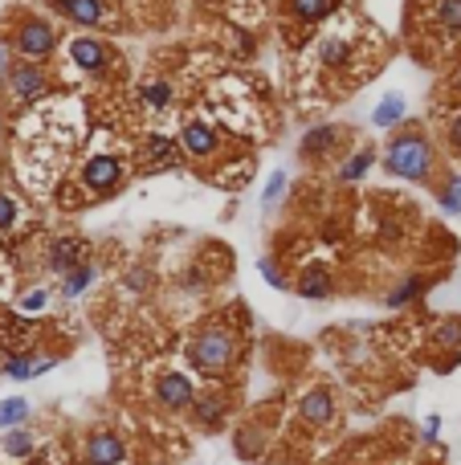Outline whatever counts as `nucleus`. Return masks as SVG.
Wrapping results in <instances>:
<instances>
[{"mask_svg":"<svg viewBox=\"0 0 461 465\" xmlns=\"http://www.w3.org/2000/svg\"><path fill=\"white\" fill-rule=\"evenodd\" d=\"M188 363L204 376H225L237 363V335L225 322H209L188 339Z\"/></svg>","mask_w":461,"mask_h":465,"instance_id":"f257e3e1","label":"nucleus"},{"mask_svg":"<svg viewBox=\"0 0 461 465\" xmlns=\"http://www.w3.org/2000/svg\"><path fill=\"white\" fill-rule=\"evenodd\" d=\"M384 167L392 175H400V180H429L432 172V143L424 131H416V126H408V131H400V135L388 139L384 147Z\"/></svg>","mask_w":461,"mask_h":465,"instance_id":"f03ea898","label":"nucleus"},{"mask_svg":"<svg viewBox=\"0 0 461 465\" xmlns=\"http://www.w3.org/2000/svg\"><path fill=\"white\" fill-rule=\"evenodd\" d=\"M123 159L111 151H98L90 155L86 164H82V188H86L90 196H106V192H115L119 180H123Z\"/></svg>","mask_w":461,"mask_h":465,"instance_id":"7ed1b4c3","label":"nucleus"},{"mask_svg":"<svg viewBox=\"0 0 461 465\" xmlns=\"http://www.w3.org/2000/svg\"><path fill=\"white\" fill-rule=\"evenodd\" d=\"M54 45H58V33L49 29L45 20H25L17 29V53L29 61H41L54 53Z\"/></svg>","mask_w":461,"mask_h":465,"instance_id":"20e7f679","label":"nucleus"},{"mask_svg":"<svg viewBox=\"0 0 461 465\" xmlns=\"http://www.w3.org/2000/svg\"><path fill=\"white\" fill-rule=\"evenodd\" d=\"M351 58H356V41H351V33L327 29L323 37H318V61H323L327 69H347Z\"/></svg>","mask_w":461,"mask_h":465,"instance_id":"39448f33","label":"nucleus"},{"mask_svg":"<svg viewBox=\"0 0 461 465\" xmlns=\"http://www.w3.org/2000/svg\"><path fill=\"white\" fill-rule=\"evenodd\" d=\"M155 400H160L164 408H172V412H180V408H188L196 400V388L184 371H164L160 384H155Z\"/></svg>","mask_w":461,"mask_h":465,"instance_id":"423d86ee","label":"nucleus"},{"mask_svg":"<svg viewBox=\"0 0 461 465\" xmlns=\"http://www.w3.org/2000/svg\"><path fill=\"white\" fill-rule=\"evenodd\" d=\"M180 147H184V155H193V159H209V155H217V147H221V135H217L209 123H201V118H188L180 131Z\"/></svg>","mask_w":461,"mask_h":465,"instance_id":"0eeeda50","label":"nucleus"},{"mask_svg":"<svg viewBox=\"0 0 461 465\" xmlns=\"http://www.w3.org/2000/svg\"><path fill=\"white\" fill-rule=\"evenodd\" d=\"M70 61H74V69H82V74H103L106 61H111V53H106V45L98 37H74L66 45Z\"/></svg>","mask_w":461,"mask_h":465,"instance_id":"6e6552de","label":"nucleus"},{"mask_svg":"<svg viewBox=\"0 0 461 465\" xmlns=\"http://www.w3.org/2000/svg\"><path fill=\"white\" fill-rule=\"evenodd\" d=\"M144 155H147V164L155 167V172H164V167H180V139L176 135H164V131H147L144 139Z\"/></svg>","mask_w":461,"mask_h":465,"instance_id":"1a4fd4ad","label":"nucleus"},{"mask_svg":"<svg viewBox=\"0 0 461 465\" xmlns=\"http://www.w3.org/2000/svg\"><path fill=\"white\" fill-rule=\"evenodd\" d=\"M86 249H90V245L82 241V237H58V241L49 245V253H45V265L54 273H70V270H78V265L86 262Z\"/></svg>","mask_w":461,"mask_h":465,"instance_id":"9d476101","label":"nucleus"},{"mask_svg":"<svg viewBox=\"0 0 461 465\" xmlns=\"http://www.w3.org/2000/svg\"><path fill=\"white\" fill-rule=\"evenodd\" d=\"M86 461L90 465H127V445L115 433L98 428V433L86 436Z\"/></svg>","mask_w":461,"mask_h":465,"instance_id":"9b49d317","label":"nucleus"},{"mask_svg":"<svg viewBox=\"0 0 461 465\" xmlns=\"http://www.w3.org/2000/svg\"><path fill=\"white\" fill-rule=\"evenodd\" d=\"M54 9H58L62 17H70L74 25H86V29H95V25H106V20H111L106 0H54Z\"/></svg>","mask_w":461,"mask_h":465,"instance_id":"f8f14e48","label":"nucleus"},{"mask_svg":"<svg viewBox=\"0 0 461 465\" xmlns=\"http://www.w3.org/2000/svg\"><path fill=\"white\" fill-rule=\"evenodd\" d=\"M298 412H302V420H307L310 428H327L331 420H335V396H331L327 388H315V392L302 396Z\"/></svg>","mask_w":461,"mask_h":465,"instance_id":"ddd939ff","label":"nucleus"},{"mask_svg":"<svg viewBox=\"0 0 461 465\" xmlns=\"http://www.w3.org/2000/svg\"><path fill=\"white\" fill-rule=\"evenodd\" d=\"M9 82H12V94H17L21 102H37V98L49 90L45 69H37V66H17Z\"/></svg>","mask_w":461,"mask_h":465,"instance_id":"4468645a","label":"nucleus"},{"mask_svg":"<svg viewBox=\"0 0 461 465\" xmlns=\"http://www.w3.org/2000/svg\"><path fill=\"white\" fill-rule=\"evenodd\" d=\"M429 25L441 33V37H457L461 33V0H432Z\"/></svg>","mask_w":461,"mask_h":465,"instance_id":"2eb2a0df","label":"nucleus"},{"mask_svg":"<svg viewBox=\"0 0 461 465\" xmlns=\"http://www.w3.org/2000/svg\"><path fill=\"white\" fill-rule=\"evenodd\" d=\"M298 294L302 298H310V302H318V298H327L331 294V273H327V265H307L302 270V278H298Z\"/></svg>","mask_w":461,"mask_h":465,"instance_id":"dca6fc26","label":"nucleus"},{"mask_svg":"<svg viewBox=\"0 0 461 465\" xmlns=\"http://www.w3.org/2000/svg\"><path fill=\"white\" fill-rule=\"evenodd\" d=\"M49 368H54V359L49 355H12L9 363H4V376L33 379V376H41V371H49Z\"/></svg>","mask_w":461,"mask_h":465,"instance_id":"f3484780","label":"nucleus"},{"mask_svg":"<svg viewBox=\"0 0 461 465\" xmlns=\"http://www.w3.org/2000/svg\"><path fill=\"white\" fill-rule=\"evenodd\" d=\"M172 98H176V90L168 78H152V82H144V90H139V102H144L147 110H168Z\"/></svg>","mask_w":461,"mask_h":465,"instance_id":"a211bd4d","label":"nucleus"},{"mask_svg":"<svg viewBox=\"0 0 461 465\" xmlns=\"http://www.w3.org/2000/svg\"><path fill=\"white\" fill-rule=\"evenodd\" d=\"M335 139H339L335 126H310L307 135H302V155H307V159H323V155L335 147Z\"/></svg>","mask_w":461,"mask_h":465,"instance_id":"6ab92c4d","label":"nucleus"},{"mask_svg":"<svg viewBox=\"0 0 461 465\" xmlns=\"http://www.w3.org/2000/svg\"><path fill=\"white\" fill-rule=\"evenodd\" d=\"M335 9H339V0H290V12H294L298 20H307V25L327 20Z\"/></svg>","mask_w":461,"mask_h":465,"instance_id":"aec40b11","label":"nucleus"},{"mask_svg":"<svg viewBox=\"0 0 461 465\" xmlns=\"http://www.w3.org/2000/svg\"><path fill=\"white\" fill-rule=\"evenodd\" d=\"M404 115H408V107H404V94H384V98H380V107L372 110V123L388 131V126H396Z\"/></svg>","mask_w":461,"mask_h":465,"instance_id":"412c9836","label":"nucleus"},{"mask_svg":"<svg viewBox=\"0 0 461 465\" xmlns=\"http://www.w3.org/2000/svg\"><path fill=\"white\" fill-rule=\"evenodd\" d=\"M98 278V265H90V262H82L78 270H70V273H62V294L66 298H78V294L86 290L90 281Z\"/></svg>","mask_w":461,"mask_h":465,"instance_id":"4be33fe9","label":"nucleus"},{"mask_svg":"<svg viewBox=\"0 0 461 465\" xmlns=\"http://www.w3.org/2000/svg\"><path fill=\"white\" fill-rule=\"evenodd\" d=\"M193 404H196V425H204V428H217V425H221L225 404H221L217 396H196Z\"/></svg>","mask_w":461,"mask_h":465,"instance_id":"5701e85b","label":"nucleus"},{"mask_svg":"<svg viewBox=\"0 0 461 465\" xmlns=\"http://www.w3.org/2000/svg\"><path fill=\"white\" fill-rule=\"evenodd\" d=\"M421 290H424V278H421V273H413V278H404L400 286L388 290V306H408V302H413Z\"/></svg>","mask_w":461,"mask_h":465,"instance_id":"b1692460","label":"nucleus"},{"mask_svg":"<svg viewBox=\"0 0 461 465\" xmlns=\"http://www.w3.org/2000/svg\"><path fill=\"white\" fill-rule=\"evenodd\" d=\"M25 417H29V404H25L21 396H12V400L0 404V428H17Z\"/></svg>","mask_w":461,"mask_h":465,"instance_id":"393cba45","label":"nucleus"},{"mask_svg":"<svg viewBox=\"0 0 461 465\" xmlns=\"http://www.w3.org/2000/svg\"><path fill=\"white\" fill-rule=\"evenodd\" d=\"M372 159H375V155H372V147H364V151H356V155H351V159H347V164H343V172H339V180H347V184H351V180H359V175H364L367 167H372Z\"/></svg>","mask_w":461,"mask_h":465,"instance_id":"a878e982","label":"nucleus"},{"mask_svg":"<svg viewBox=\"0 0 461 465\" xmlns=\"http://www.w3.org/2000/svg\"><path fill=\"white\" fill-rule=\"evenodd\" d=\"M4 449H9L12 457H25V453H33V433H25V428H12V433L4 436Z\"/></svg>","mask_w":461,"mask_h":465,"instance_id":"bb28decb","label":"nucleus"},{"mask_svg":"<svg viewBox=\"0 0 461 465\" xmlns=\"http://www.w3.org/2000/svg\"><path fill=\"white\" fill-rule=\"evenodd\" d=\"M441 204L449 213H461V175H449V184L441 188Z\"/></svg>","mask_w":461,"mask_h":465,"instance_id":"cd10ccee","label":"nucleus"},{"mask_svg":"<svg viewBox=\"0 0 461 465\" xmlns=\"http://www.w3.org/2000/svg\"><path fill=\"white\" fill-rule=\"evenodd\" d=\"M45 306H49V290H41V286H37V290H29L25 298H21V310H25V314H41Z\"/></svg>","mask_w":461,"mask_h":465,"instance_id":"c85d7f7f","label":"nucleus"},{"mask_svg":"<svg viewBox=\"0 0 461 465\" xmlns=\"http://www.w3.org/2000/svg\"><path fill=\"white\" fill-rule=\"evenodd\" d=\"M261 278H266L274 290H286V273L278 270V262H274V257H261Z\"/></svg>","mask_w":461,"mask_h":465,"instance_id":"c756f323","label":"nucleus"},{"mask_svg":"<svg viewBox=\"0 0 461 465\" xmlns=\"http://www.w3.org/2000/svg\"><path fill=\"white\" fill-rule=\"evenodd\" d=\"M282 192H286V172H274V175H269V184H266V196H261V200H266V208H274Z\"/></svg>","mask_w":461,"mask_h":465,"instance_id":"7c9ffc66","label":"nucleus"},{"mask_svg":"<svg viewBox=\"0 0 461 465\" xmlns=\"http://www.w3.org/2000/svg\"><path fill=\"white\" fill-rule=\"evenodd\" d=\"M12 224H17V200L0 196V229H12Z\"/></svg>","mask_w":461,"mask_h":465,"instance_id":"2f4dec72","label":"nucleus"},{"mask_svg":"<svg viewBox=\"0 0 461 465\" xmlns=\"http://www.w3.org/2000/svg\"><path fill=\"white\" fill-rule=\"evenodd\" d=\"M445 135H449L453 151L461 155V110H457V115H449V123H445Z\"/></svg>","mask_w":461,"mask_h":465,"instance_id":"473e14b6","label":"nucleus"},{"mask_svg":"<svg viewBox=\"0 0 461 465\" xmlns=\"http://www.w3.org/2000/svg\"><path fill=\"white\" fill-rule=\"evenodd\" d=\"M123 286H127V290H135V294H144L147 290V270H131L123 278Z\"/></svg>","mask_w":461,"mask_h":465,"instance_id":"72a5a7b5","label":"nucleus"},{"mask_svg":"<svg viewBox=\"0 0 461 465\" xmlns=\"http://www.w3.org/2000/svg\"><path fill=\"white\" fill-rule=\"evenodd\" d=\"M437 428H441V420H437V417H429V420H424V436H429V441H432V436H437Z\"/></svg>","mask_w":461,"mask_h":465,"instance_id":"f704fd0d","label":"nucleus"},{"mask_svg":"<svg viewBox=\"0 0 461 465\" xmlns=\"http://www.w3.org/2000/svg\"><path fill=\"white\" fill-rule=\"evenodd\" d=\"M453 90H457V94H461V69H457V78H453Z\"/></svg>","mask_w":461,"mask_h":465,"instance_id":"c9c22d12","label":"nucleus"},{"mask_svg":"<svg viewBox=\"0 0 461 465\" xmlns=\"http://www.w3.org/2000/svg\"><path fill=\"white\" fill-rule=\"evenodd\" d=\"M0 69H4V58H0Z\"/></svg>","mask_w":461,"mask_h":465,"instance_id":"e433bc0d","label":"nucleus"}]
</instances>
